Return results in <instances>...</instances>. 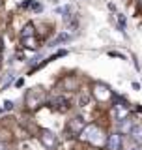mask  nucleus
Instances as JSON below:
<instances>
[{"instance_id":"5","label":"nucleus","mask_w":142,"mask_h":150,"mask_svg":"<svg viewBox=\"0 0 142 150\" xmlns=\"http://www.w3.org/2000/svg\"><path fill=\"white\" fill-rule=\"evenodd\" d=\"M67 128L71 133H82L84 128H86V122H84V118H80V116H75L73 120H69Z\"/></svg>"},{"instance_id":"14","label":"nucleus","mask_w":142,"mask_h":150,"mask_svg":"<svg viewBox=\"0 0 142 150\" xmlns=\"http://www.w3.org/2000/svg\"><path fill=\"white\" fill-rule=\"evenodd\" d=\"M131 150H138V148H131Z\"/></svg>"},{"instance_id":"8","label":"nucleus","mask_w":142,"mask_h":150,"mask_svg":"<svg viewBox=\"0 0 142 150\" xmlns=\"http://www.w3.org/2000/svg\"><path fill=\"white\" fill-rule=\"evenodd\" d=\"M22 45L26 47V49H37V41H36V38L34 36H30V38H22Z\"/></svg>"},{"instance_id":"4","label":"nucleus","mask_w":142,"mask_h":150,"mask_svg":"<svg viewBox=\"0 0 142 150\" xmlns=\"http://www.w3.org/2000/svg\"><path fill=\"white\" fill-rule=\"evenodd\" d=\"M41 96L43 94L39 92V88H34V90H30L26 94V103H28V107L30 109H34V107H37L41 103Z\"/></svg>"},{"instance_id":"3","label":"nucleus","mask_w":142,"mask_h":150,"mask_svg":"<svg viewBox=\"0 0 142 150\" xmlns=\"http://www.w3.org/2000/svg\"><path fill=\"white\" fill-rule=\"evenodd\" d=\"M114 116H116L118 122L125 120L127 116H129V105H127V103H124V101L114 103Z\"/></svg>"},{"instance_id":"6","label":"nucleus","mask_w":142,"mask_h":150,"mask_svg":"<svg viewBox=\"0 0 142 150\" xmlns=\"http://www.w3.org/2000/svg\"><path fill=\"white\" fill-rule=\"evenodd\" d=\"M108 148L110 150H122V137L120 135H110V139H108Z\"/></svg>"},{"instance_id":"2","label":"nucleus","mask_w":142,"mask_h":150,"mask_svg":"<svg viewBox=\"0 0 142 150\" xmlns=\"http://www.w3.org/2000/svg\"><path fill=\"white\" fill-rule=\"evenodd\" d=\"M39 141H41V144H43L45 148H49V150H53L56 146V135L53 133V131H49V129H41L39 131Z\"/></svg>"},{"instance_id":"13","label":"nucleus","mask_w":142,"mask_h":150,"mask_svg":"<svg viewBox=\"0 0 142 150\" xmlns=\"http://www.w3.org/2000/svg\"><path fill=\"white\" fill-rule=\"evenodd\" d=\"M0 150H6V146H4V144H2V143H0Z\"/></svg>"},{"instance_id":"9","label":"nucleus","mask_w":142,"mask_h":150,"mask_svg":"<svg viewBox=\"0 0 142 150\" xmlns=\"http://www.w3.org/2000/svg\"><path fill=\"white\" fill-rule=\"evenodd\" d=\"M21 36H22V38H30V36H34V25H32V23H28V25L22 28Z\"/></svg>"},{"instance_id":"7","label":"nucleus","mask_w":142,"mask_h":150,"mask_svg":"<svg viewBox=\"0 0 142 150\" xmlns=\"http://www.w3.org/2000/svg\"><path fill=\"white\" fill-rule=\"evenodd\" d=\"M129 135L136 141V143H142V126H133V129L129 131Z\"/></svg>"},{"instance_id":"1","label":"nucleus","mask_w":142,"mask_h":150,"mask_svg":"<svg viewBox=\"0 0 142 150\" xmlns=\"http://www.w3.org/2000/svg\"><path fill=\"white\" fill-rule=\"evenodd\" d=\"M51 107L58 112H65V111H69L71 101H69V98H65V96H54L53 100H51Z\"/></svg>"},{"instance_id":"10","label":"nucleus","mask_w":142,"mask_h":150,"mask_svg":"<svg viewBox=\"0 0 142 150\" xmlns=\"http://www.w3.org/2000/svg\"><path fill=\"white\" fill-rule=\"evenodd\" d=\"M90 100H92L90 94H80V96H79V107H86L90 103Z\"/></svg>"},{"instance_id":"12","label":"nucleus","mask_w":142,"mask_h":150,"mask_svg":"<svg viewBox=\"0 0 142 150\" xmlns=\"http://www.w3.org/2000/svg\"><path fill=\"white\" fill-rule=\"evenodd\" d=\"M11 107H13L11 101H6V103H4V109H11Z\"/></svg>"},{"instance_id":"11","label":"nucleus","mask_w":142,"mask_h":150,"mask_svg":"<svg viewBox=\"0 0 142 150\" xmlns=\"http://www.w3.org/2000/svg\"><path fill=\"white\" fill-rule=\"evenodd\" d=\"M69 34H60L58 38H56V41H54V43H60V41H65V40H69Z\"/></svg>"}]
</instances>
